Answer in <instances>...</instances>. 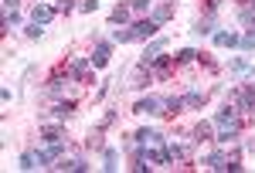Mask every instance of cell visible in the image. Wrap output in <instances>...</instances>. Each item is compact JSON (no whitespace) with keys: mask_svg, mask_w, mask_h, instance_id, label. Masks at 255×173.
<instances>
[{"mask_svg":"<svg viewBox=\"0 0 255 173\" xmlns=\"http://www.w3.org/2000/svg\"><path fill=\"white\" fill-rule=\"evenodd\" d=\"M72 109H75V102L65 98V102H55V105H51V115H55V119H65V115H72Z\"/></svg>","mask_w":255,"mask_h":173,"instance_id":"obj_13","label":"cell"},{"mask_svg":"<svg viewBox=\"0 0 255 173\" xmlns=\"http://www.w3.org/2000/svg\"><path fill=\"white\" fill-rule=\"evenodd\" d=\"M170 14H174V3H160L157 10H153V20H157V24H167Z\"/></svg>","mask_w":255,"mask_h":173,"instance_id":"obj_16","label":"cell"},{"mask_svg":"<svg viewBox=\"0 0 255 173\" xmlns=\"http://www.w3.org/2000/svg\"><path fill=\"white\" fill-rule=\"evenodd\" d=\"M232 75H255V65L249 58H232Z\"/></svg>","mask_w":255,"mask_h":173,"instance_id":"obj_11","label":"cell"},{"mask_svg":"<svg viewBox=\"0 0 255 173\" xmlns=\"http://www.w3.org/2000/svg\"><path fill=\"white\" fill-rule=\"evenodd\" d=\"M20 7V0H3V10H17Z\"/></svg>","mask_w":255,"mask_h":173,"instance_id":"obj_33","label":"cell"},{"mask_svg":"<svg viewBox=\"0 0 255 173\" xmlns=\"http://www.w3.org/2000/svg\"><path fill=\"white\" fill-rule=\"evenodd\" d=\"M157 20L153 17H143V20H136V24H133V34H136V38H153V34H157Z\"/></svg>","mask_w":255,"mask_h":173,"instance_id":"obj_6","label":"cell"},{"mask_svg":"<svg viewBox=\"0 0 255 173\" xmlns=\"http://www.w3.org/2000/svg\"><path fill=\"white\" fill-rule=\"evenodd\" d=\"M204 167H211V170H238V163H235V160H228L221 150L204 156Z\"/></svg>","mask_w":255,"mask_h":173,"instance_id":"obj_1","label":"cell"},{"mask_svg":"<svg viewBox=\"0 0 255 173\" xmlns=\"http://www.w3.org/2000/svg\"><path fill=\"white\" fill-rule=\"evenodd\" d=\"M163 105H167L170 112H180V105H184V98H180V95H170L167 102H163Z\"/></svg>","mask_w":255,"mask_h":173,"instance_id":"obj_28","label":"cell"},{"mask_svg":"<svg viewBox=\"0 0 255 173\" xmlns=\"http://www.w3.org/2000/svg\"><path fill=\"white\" fill-rule=\"evenodd\" d=\"M163 48H167V38H157L153 44H146V51H143V65H153V61L160 58V51H163Z\"/></svg>","mask_w":255,"mask_h":173,"instance_id":"obj_8","label":"cell"},{"mask_svg":"<svg viewBox=\"0 0 255 173\" xmlns=\"http://www.w3.org/2000/svg\"><path fill=\"white\" fill-rule=\"evenodd\" d=\"M184 105H204V92H187V95H184Z\"/></svg>","mask_w":255,"mask_h":173,"instance_id":"obj_24","label":"cell"},{"mask_svg":"<svg viewBox=\"0 0 255 173\" xmlns=\"http://www.w3.org/2000/svg\"><path fill=\"white\" fill-rule=\"evenodd\" d=\"M55 14H58V10H55V3H38V7L31 10V24H51Z\"/></svg>","mask_w":255,"mask_h":173,"instance_id":"obj_2","label":"cell"},{"mask_svg":"<svg viewBox=\"0 0 255 173\" xmlns=\"http://www.w3.org/2000/svg\"><path fill=\"white\" fill-rule=\"evenodd\" d=\"M89 68H92V58H72V61H68V78L79 82V78H85Z\"/></svg>","mask_w":255,"mask_h":173,"instance_id":"obj_4","label":"cell"},{"mask_svg":"<svg viewBox=\"0 0 255 173\" xmlns=\"http://www.w3.org/2000/svg\"><path fill=\"white\" fill-rule=\"evenodd\" d=\"M55 167H58V170H75V173L89 170V163H85V160H58Z\"/></svg>","mask_w":255,"mask_h":173,"instance_id":"obj_15","label":"cell"},{"mask_svg":"<svg viewBox=\"0 0 255 173\" xmlns=\"http://www.w3.org/2000/svg\"><path fill=\"white\" fill-rule=\"evenodd\" d=\"M136 143H139V146H146V143L163 146V133H157V129H139V133H136Z\"/></svg>","mask_w":255,"mask_h":173,"instance_id":"obj_10","label":"cell"},{"mask_svg":"<svg viewBox=\"0 0 255 173\" xmlns=\"http://www.w3.org/2000/svg\"><path fill=\"white\" fill-rule=\"evenodd\" d=\"M215 24H218V20H215V14H208L204 20H197V27L191 31V34H194V38H201V34H211V31H215Z\"/></svg>","mask_w":255,"mask_h":173,"instance_id":"obj_12","label":"cell"},{"mask_svg":"<svg viewBox=\"0 0 255 173\" xmlns=\"http://www.w3.org/2000/svg\"><path fill=\"white\" fill-rule=\"evenodd\" d=\"M113 41H116V44H126V41H136V34H133V27H126V31H113Z\"/></svg>","mask_w":255,"mask_h":173,"instance_id":"obj_21","label":"cell"},{"mask_svg":"<svg viewBox=\"0 0 255 173\" xmlns=\"http://www.w3.org/2000/svg\"><path fill=\"white\" fill-rule=\"evenodd\" d=\"M116 160H119V153H116V150H113V146H109V150L102 153V167H106V170H116V167H119Z\"/></svg>","mask_w":255,"mask_h":173,"instance_id":"obj_19","label":"cell"},{"mask_svg":"<svg viewBox=\"0 0 255 173\" xmlns=\"http://www.w3.org/2000/svg\"><path fill=\"white\" fill-rule=\"evenodd\" d=\"M41 34H44V27H41V24H34V27H27V38H41Z\"/></svg>","mask_w":255,"mask_h":173,"instance_id":"obj_32","label":"cell"},{"mask_svg":"<svg viewBox=\"0 0 255 173\" xmlns=\"http://www.w3.org/2000/svg\"><path fill=\"white\" fill-rule=\"evenodd\" d=\"M160 105H163L160 98H153V95H143V98L136 102V105H133V112H139V115H157V112H160Z\"/></svg>","mask_w":255,"mask_h":173,"instance_id":"obj_3","label":"cell"},{"mask_svg":"<svg viewBox=\"0 0 255 173\" xmlns=\"http://www.w3.org/2000/svg\"><path fill=\"white\" fill-rule=\"evenodd\" d=\"M238 105H242V109H255V85H245V88H242Z\"/></svg>","mask_w":255,"mask_h":173,"instance_id":"obj_14","label":"cell"},{"mask_svg":"<svg viewBox=\"0 0 255 173\" xmlns=\"http://www.w3.org/2000/svg\"><path fill=\"white\" fill-rule=\"evenodd\" d=\"M194 58H197L194 48H180V51H177V61H180V65H187V61H194Z\"/></svg>","mask_w":255,"mask_h":173,"instance_id":"obj_25","label":"cell"},{"mask_svg":"<svg viewBox=\"0 0 255 173\" xmlns=\"http://www.w3.org/2000/svg\"><path fill=\"white\" fill-rule=\"evenodd\" d=\"M215 122L221 126V129H228V126H238V109H235V105H225V109L215 115Z\"/></svg>","mask_w":255,"mask_h":173,"instance_id":"obj_7","label":"cell"},{"mask_svg":"<svg viewBox=\"0 0 255 173\" xmlns=\"http://www.w3.org/2000/svg\"><path fill=\"white\" fill-rule=\"evenodd\" d=\"M79 10H82V14H92V10H99V0H82Z\"/></svg>","mask_w":255,"mask_h":173,"instance_id":"obj_29","label":"cell"},{"mask_svg":"<svg viewBox=\"0 0 255 173\" xmlns=\"http://www.w3.org/2000/svg\"><path fill=\"white\" fill-rule=\"evenodd\" d=\"M20 170H34V167H38V160H34V153H24L20 156V163H17Z\"/></svg>","mask_w":255,"mask_h":173,"instance_id":"obj_26","label":"cell"},{"mask_svg":"<svg viewBox=\"0 0 255 173\" xmlns=\"http://www.w3.org/2000/svg\"><path fill=\"white\" fill-rule=\"evenodd\" d=\"M72 82H75V78H51V92H55V95H61Z\"/></svg>","mask_w":255,"mask_h":173,"instance_id":"obj_22","label":"cell"},{"mask_svg":"<svg viewBox=\"0 0 255 173\" xmlns=\"http://www.w3.org/2000/svg\"><path fill=\"white\" fill-rule=\"evenodd\" d=\"M252 10H255V0H252Z\"/></svg>","mask_w":255,"mask_h":173,"instance_id":"obj_34","label":"cell"},{"mask_svg":"<svg viewBox=\"0 0 255 173\" xmlns=\"http://www.w3.org/2000/svg\"><path fill=\"white\" fill-rule=\"evenodd\" d=\"M72 7H75V3H72V0H55V10H58V14H68V10H72Z\"/></svg>","mask_w":255,"mask_h":173,"instance_id":"obj_30","label":"cell"},{"mask_svg":"<svg viewBox=\"0 0 255 173\" xmlns=\"http://www.w3.org/2000/svg\"><path fill=\"white\" fill-rule=\"evenodd\" d=\"M109 55H113V44H109V41H99L96 51H92V68H106Z\"/></svg>","mask_w":255,"mask_h":173,"instance_id":"obj_5","label":"cell"},{"mask_svg":"<svg viewBox=\"0 0 255 173\" xmlns=\"http://www.w3.org/2000/svg\"><path fill=\"white\" fill-rule=\"evenodd\" d=\"M41 139H44V143H61L65 133H61V126H48V129L41 133Z\"/></svg>","mask_w":255,"mask_h":173,"instance_id":"obj_17","label":"cell"},{"mask_svg":"<svg viewBox=\"0 0 255 173\" xmlns=\"http://www.w3.org/2000/svg\"><path fill=\"white\" fill-rule=\"evenodd\" d=\"M113 20H116V24H126V20H129V7H116V10H113Z\"/></svg>","mask_w":255,"mask_h":173,"instance_id":"obj_27","label":"cell"},{"mask_svg":"<svg viewBox=\"0 0 255 173\" xmlns=\"http://www.w3.org/2000/svg\"><path fill=\"white\" fill-rule=\"evenodd\" d=\"M211 136H215V133H211V122H197V129H194L197 143H204V139H211Z\"/></svg>","mask_w":255,"mask_h":173,"instance_id":"obj_20","label":"cell"},{"mask_svg":"<svg viewBox=\"0 0 255 173\" xmlns=\"http://www.w3.org/2000/svg\"><path fill=\"white\" fill-rule=\"evenodd\" d=\"M238 48H242V51H255V31H249V34H242V41H238Z\"/></svg>","mask_w":255,"mask_h":173,"instance_id":"obj_23","label":"cell"},{"mask_svg":"<svg viewBox=\"0 0 255 173\" xmlns=\"http://www.w3.org/2000/svg\"><path fill=\"white\" fill-rule=\"evenodd\" d=\"M235 139H238V126H228V129L218 133V143H221V146H228V143H235Z\"/></svg>","mask_w":255,"mask_h":173,"instance_id":"obj_18","label":"cell"},{"mask_svg":"<svg viewBox=\"0 0 255 173\" xmlns=\"http://www.w3.org/2000/svg\"><path fill=\"white\" fill-rule=\"evenodd\" d=\"M150 3H153V0H129L133 10H150Z\"/></svg>","mask_w":255,"mask_h":173,"instance_id":"obj_31","label":"cell"},{"mask_svg":"<svg viewBox=\"0 0 255 173\" xmlns=\"http://www.w3.org/2000/svg\"><path fill=\"white\" fill-rule=\"evenodd\" d=\"M238 41H242V38H238L235 31H215V44H218V48H235Z\"/></svg>","mask_w":255,"mask_h":173,"instance_id":"obj_9","label":"cell"}]
</instances>
